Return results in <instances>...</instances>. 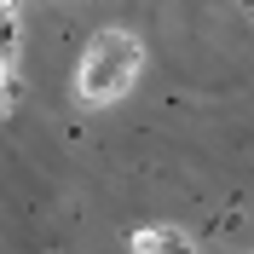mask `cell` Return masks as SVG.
I'll return each instance as SVG.
<instances>
[{"instance_id": "6", "label": "cell", "mask_w": 254, "mask_h": 254, "mask_svg": "<svg viewBox=\"0 0 254 254\" xmlns=\"http://www.w3.org/2000/svg\"><path fill=\"white\" fill-rule=\"evenodd\" d=\"M249 6H254V0H249Z\"/></svg>"}, {"instance_id": "4", "label": "cell", "mask_w": 254, "mask_h": 254, "mask_svg": "<svg viewBox=\"0 0 254 254\" xmlns=\"http://www.w3.org/2000/svg\"><path fill=\"white\" fill-rule=\"evenodd\" d=\"M0 52H17V12L0 6Z\"/></svg>"}, {"instance_id": "3", "label": "cell", "mask_w": 254, "mask_h": 254, "mask_svg": "<svg viewBox=\"0 0 254 254\" xmlns=\"http://www.w3.org/2000/svg\"><path fill=\"white\" fill-rule=\"evenodd\" d=\"M12 81H17V52H0V116L12 110Z\"/></svg>"}, {"instance_id": "1", "label": "cell", "mask_w": 254, "mask_h": 254, "mask_svg": "<svg viewBox=\"0 0 254 254\" xmlns=\"http://www.w3.org/2000/svg\"><path fill=\"white\" fill-rule=\"evenodd\" d=\"M139 64H144L139 35H127V29H98L93 41H87V52H81V69H75L81 104L104 110V104L127 98V93H133V81H139Z\"/></svg>"}, {"instance_id": "5", "label": "cell", "mask_w": 254, "mask_h": 254, "mask_svg": "<svg viewBox=\"0 0 254 254\" xmlns=\"http://www.w3.org/2000/svg\"><path fill=\"white\" fill-rule=\"evenodd\" d=\"M0 6H17V0H0Z\"/></svg>"}, {"instance_id": "2", "label": "cell", "mask_w": 254, "mask_h": 254, "mask_svg": "<svg viewBox=\"0 0 254 254\" xmlns=\"http://www.w3.org/2000/svg\"><path fill=\"white\" fill-rule=\"evenodd\" d=\"M133 254H196V249L174 225H144V231H133Z\"/></svg>"}]
</instances>
